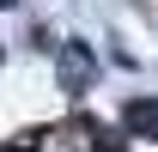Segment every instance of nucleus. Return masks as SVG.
Wrapping results in <instances>:
<instances>
[{
    "label": "nucleus",
    "instance_id": "obj_3",
    "mask_svg": "<svg viewBox=\"0 0 158 152\" xmlns=\"http://www.w3.org/2000/svg\"><path fill=\"white\" fill-rule=\"evenodd\" d=\"M6 6H12V0H0V12H6Z\"/></svg>",
    "mask_w": 158,
    "mask_h": 152
},
{
    "label": "nucleus",
    "instance_id": "obj_2",
    "mask_svg": "<svg viewBox=\"0 0 158 152\" xmlns=\"http://www.w3.org/2000/svg\"><path fill=\"white\" fill-rule=\"evenodd\" d=\"M122 128L134 134V140H158V97H128Z\"/></svg>",
    "mask_w": 158,
    "mask_h": 152
},
{
    "label": "nucleus",
    "instance_id": "obj_1",
    "mask_svg": "<svg viewBox=\"0 0 158 152\" xmlns=\"http://www.w3.org/2000/svg\"><path fill=\"white\" fill-rule=\"evenodd\" d=\"M55 73H61V91H85L91 79H98V55L85 49V43H61V55H55Z\"/></svg>",
    "mask_w": 158,
    "mask_h": 152
}]
</instances>
